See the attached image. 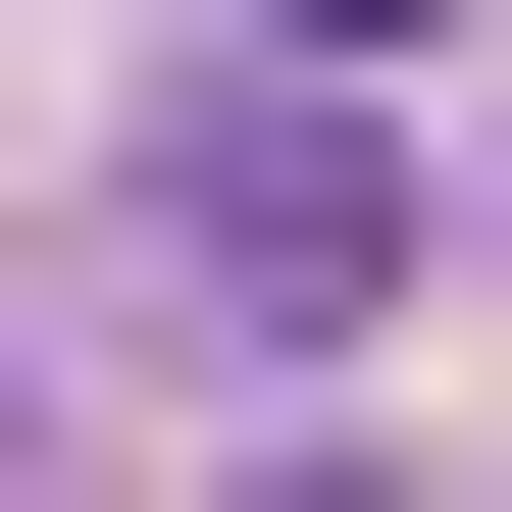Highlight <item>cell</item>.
<instances>
[{"mask_svg": "<svg viewBox=\"0 0 512 512\" xmlns=\"http://www.w3.org/2000/svg\"><path fill=\"white\" fill-rule=\"evenodd\" d=\"M103 256H154V359H359V308H410V154H359V103H154Z\"/></svg>", "mask_w": 512, "mask_h": 512, "instance_id": "obj_1", "label": "cell"}, {"mask_svg": "<svg viewBox=\"0 0 512 512\" xmlns=\"http://www.w3.org/2000/svg\"><path fill=\"white\" fill-rule=\"evenodd\" d=\"M256 52H461V0H256Z\"/></svg>", "mask_w": 512, "mask_h": 512, "instance_id": "obj_2", "label": "cell"}]
</instances>
